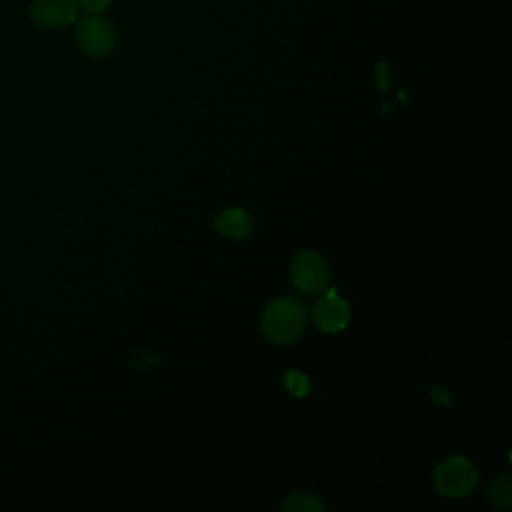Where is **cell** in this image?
Wrapping results in <instances>:
<instances>
[{"instance_id": "cell-1", "label": "cell", "mask_w": 512, "mask_h": 512, "mask_svg": "<svg viewBox=\"0 0 512 512\" xmlns=\"http://www.w3.org/2000/svg\"><path fill=\"white\" fill-rule=\"evenodd\" d=\"M306 326V308L294 296L272 300L262 314V332L274 344L294 342Z\"/></svg>"}, {"instance_id": "cell-2", "label": "cell", "mask_w": 512, "mask_h": 512, "mask_svg": "<svg viewBox=\"0 0 512 512\" xmlns=\"http://www.w3.org/2000/svg\"><path fill=\"white\" fill-rule=\"evenodd\" d=\"M436 490L448 498H464L478 484L476 466L464 456H450L436 466Z\"/></svg>"}, {"instance_id": "cell-3", "label": "cell", "mask_w": 512, "mask_h": 512, "mask_svg": "<svg viewBox=\"0 0 512 512\" xmlns=\"http://www.w3.org/2000/svg\"><path fill=\"white\" fill-rule=\"evenodd\" d=\"M76 44L90 58H102L116 46L114 26L98 14H88L78 20Z\"/></svg>"}, {"instance_id": "cell-4", "label": "cell", "mask_w": 512, "mask_h": 512, "mask_svg": "<svg viewBox=\"0 0 512 512\" xmlns=\"http://www.w3.org/2000/svg\"><path fill=\"white\" fill-rule=\"evenodd\" d=\"M292 282L304 294H322L328 288L330 272L316 252H300L292 262Z\"/></svg>"}, {"instance_id": "cell-5", "label": "cell", "mask_w": 512, "mask_h": 512, "mask_svg": "<svg viewBox=\"0 0 512 512\" xmlns=\"http://www.w3.org/2000/svg\"><path fill=\"white\" fill-rule=\"evenodd\" d=\"M30 16L38 26L62 28L72 24L78 16V0H34Z\"/></svg>"}, {"instance_id": "cell-6", "label": "cell", "mask_w": 512, "mask_h": 512, "mask_svg": "<svg viewBox=\"0 0 512 512\" xmlns=\"http://www.w3.org/2000/svg\"><path fill=\"white\" fill-rule=\"evenodd\" d=\"M314 324L324 332H338L350 320V308L334 290H328L312 308Z\"/></svg>"}, {"instance_id": "cell-7", "label": "cell", "mask_w": 512, "mask_h": 512, "mask_svg": "<svg viewBox=\"0 0 512 512\" xmlns=\"http://www.w3.org/2000/svg\"><path fill=\"white\" fill-rule=\"evenodd\" d=\"M216 230L228 238H246L252 232V218L242 208H230L216 216Z\"/></svg>"}, {"instance_id": "cell-8", "label": "cell", "mask_w": 512, "mask_h": 512, "mask_svg": "<svg viewBox=\"0 0 512 512\" xmlns=\"http://www.w3.org/2000/svg\"><path fill=\"white\" fill-rule=\"evenodd\" d=\"M486 498L492 506L496 508H508L512 504V486H510V474H500L496 476L488 488H486Z\"/></svg>"}, {"instance_id": "cell-9", "label": "cell", "mask_w": 512, "mask_h": 512, "mask_svg": "<svg viewBox=\"0 0 512 512\" xmlns=\"http://www.w3.org/2000/svg\"><path fill=\"white\" fill-rule=\"evenodd\" d=\"M282 510H324V506L320 504V500H316L312 494H292L290 500L284 502Z\"/></svg>"}, {"instance_id": "cell-10", "label": "cell", "mask_w": 512, "mask_h": 512, "mask_svg": "<svg viewBox=\"0 0 512 512\" xmlns=\"http://www.w3.org/2000/svg\"><path fill=\"white\" fill-rule=\"evenodd\" d=\"M286 388L294 394V396H304L308 392V378L298 374V372H288L286 374Z\"/></svg>"}, {"instance_id": "cell-11", "label": "cell", "mask_w": 512, "mask_h": 512, "mask_svg": "<svg viewBox=\"0 0 512 512\" xmlns=\"http://www.w3.org/2000/svg\"><path fill=\"white\" fill-rule=\"evenodd\" d=\"M110 0H78V4L88 12V14H100L106 10Z\"/></svg>"}]
</instances>
